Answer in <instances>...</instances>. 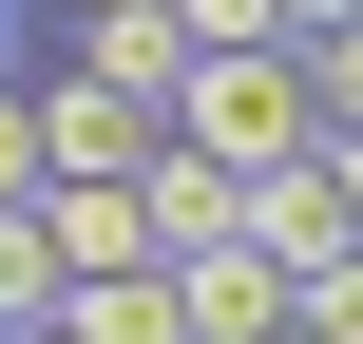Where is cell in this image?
I'll use <instances>...</instances> for the list:
<instances>
[{
    "label": "cell",
    "mask_w": 363,
    "mask_h": 344,
    "mask_svg": "<svg viewBox=\"0 0 363 344\" xmlns=\"http://www.w3.org/2000/svg\"><path fill=\"white\" fill-rule=\"evenodd\" d=\"M172 134H191V153H230V172H306V153H325V77H306V38L191 57V77H172Z\"/></svg>",
    "instance_id": "obj_1"
},
{
    "label": "cell",
    "mask_w": 363,
    "mask_h": 344,
    "mask_svg": "<svg viewBox=\"0 0 363 344\" xmlns=\"http://www.w3.org/2000/svg\"><path fill=\"white\" fill-rule=\"evenodd\" d=\"M38 153H57V192H134V172L172 153V96H115L96 57H57V77H38Z\"/></svg>",
    "instance_id": "obj_2"
},
{
    "label": "cell",
    "mask_w": 363,
    "mask_h": 344,
    "mask_svg": "<svg viewBox=\"0 0 363 344\" xmlns=\"http://www.w3.org/2000/svg\"><path fill=\"white\" fill-rule=\"evenodd\" d=\"M134 192H153V268H191V249H249V172H230V153H191V134H172Z\"/></svg>",
    "instance_id": "obj_3"
},
{
    "label": "cell",
    "mask_w": 363,
    "mask_h": 344,
    "mask_svg": "<svg viewBox=\"0 0 363 344\" xmlns=\"http://www.w3.org/2000/svg\"><path fill=\"white\" fill-rule=\"evenodd\" d=\"M249 249H268L287 287H306V268H345V249H363V211H345V172H325V153H306V172H249Z\"/></svg>",
    "instance_id": "obj_4"
},
{
    "label": "cell",
    "mask_w": 363,
    "mask_h": 344,
    "mask_svg": "<svg viewBox=\"0 0 363 344\" xmlns=\"http://www.w3.org/2000/svg\"><path fill=\"white\" fill-rule=\"evenodd\" d=\"M172 287H191V344H287V306H306V287H287L268 249H191Z\"/></svg>",
    "instance_id": "obj_5"
},
{
    "label": "cell",
    "mask_w": 363,
    "mask_h": 344,
    "mask_svg": "<svg viewBox=\"0 0 363 344\" xmlns=\"http://www.w3.org/2000/svg\"><path fill=\"white\" fill-rule=\"evenodd\" d=\"M57 326H77V344H191V287H172V268H96Z\"/></svg>",
    "instance_id": "obj_6"
},
{
    "label": "cell",
    "mask_w": 363,
    "mask_h": 344,
    "mask_svg": "<svg viewBox=\"0 0 363 344\" xmlns=\"http://www.w3.org/2000/svg\"><path fill=\"white\" fill-rule=\"evenodd\" d=\"M77 57H96L115 96H172V77H191V38H172V0H115V19H77Z\"/></svg>",
    "instance_id": "obj_7"
},
{
    "label": "cell",
    "mask_w": 363,
    "mask_h": 344,
    "mask_svg": "<svg viewBox=\"0 0 363 344\" xmlns=\"http://www.w3.org/2000/svg\"><path fill=\"white\" fill-rule=\"evenodd\" d=\"M57 306H77V249H57V211L19 192V211H0V326H57Z\"/></svg>",
    "instance_id": "obj_8"
},
{
    "label": "cell",
    "mask_w": 363,
    "mask_h": 344,
    "mask_svg": "<svg viewBox=\"0 0 363 344\" xmlns=\"http://www.w3.org/2000/svg\"><path fill=\"white\" fill-rule=\"evenodd\" d=\"M38 211H57L77 287H96V268H153V192H38Z\"/></svg>",
    "instance_id": "obj_9"
},
{
    "label": "cell",
    "mask_w": 363,
    "mask_h": 344,
    "mask_svg": "<svg viewBox=\"0 0 363 344\" xmlns=\"http://www.w3.org/2000/svg\"><path fill=\"white\" fill-rule=\"evenodd\" d=\"M172 38L191 57H249V38H287V0H172Z\"/></svg>",
    "instance_id": "obj_10"
},
{
    "label": "cell",
    "mask_w": 363,
    "mask_h": 344,
    "mask_svg": "<svg viewBox=\"0 0 363 344\" xmlns=\"http://www.w3.org/2000/svg\"><path fill=\"white\" fill-rule=\"evenodd\" d=\"M19 192H57V153H38V77H0V211Z\"/></svg>",
    "instance_id": "obj_11"
},
{
    "label": "cell",
    "mask_w": 363,
    "mask_h": 344,
    "mask_svg": "<svg viewBox=\"0 0 363 344\" xmlns=\"http://www.w3.org/2000/svg\"><path fill=\"white\" fill-rule=\"evenodd\" d=\"M287 344H363V249H345V268H306V306H287Z\"/></svg>",
    "instance_id": "obj_12"
},
{
    "label": "cell",
    "mask_w": 363,
    "mask_h": 344,
    "mask_svg": "<svg viewBox=\"0 0 363 344\" xmlns=\"http://www.w3.org/2000/svg\"><path fill=\"white\" fill-rule=\"evenodd\" d=\"M306 77H325V134H363V19H345V38H306Z\"/></svg>",
    "instance_id": "obj_13"
},
{
    "label": "cell",
    "mask_w": 363,
    "mask_h": 344,
    "mask_svg": "<svg viewBox=\"0 0 363 344\" xmlns=\"http://www.w3.org/2000/svg\"><path fill=\"white\" fill-rule=\"evenodd\" d=\"M345 19H363V0H287V38H345Z\"/></svg>",
    "instance_id": "obj_14"
},
{
    "label": "cell",
    "mask_w": 363,
    "mask_h": 344,
    "mask_svg": "<svg viewBox=\"0 0 363 344\" xmlns=\"http://www.w3.org/2000/svg\"><path fill=\"white\" fill-rule=\"evenodd\" d=\"M57 19H115V0H57Z\"/></svg>",
    "instance_id": "obj_15"
},
{
    "label": "cell",
    "mask_w": 363,
    "mask_h": 344,
    "mask_svg": "<svg viewBox=\"0 0 363 344\" xmlns=\"http://www.w3.org/2000/svg\"><path fill=\"white\" fill-rule=\"evenodd\" d=\"M19 344H77V326H19Z\"/></svg>",
    "instance_id": "obj_16"
},
{
    "label": "cell",
    "mask_w": 363,
    "mask_h": 344,
    "mask_svg": "<svg viewBox=\"0 0 363 344\" xmlns=\"http://www.w3.org/2000/svg\"><path fill=\"white\" fill-rule=\"evenodd\" d=\"M0 344H19V326H0Z\"/></svg>",
    "instance_id": "obj_17"
}]
</instances>
